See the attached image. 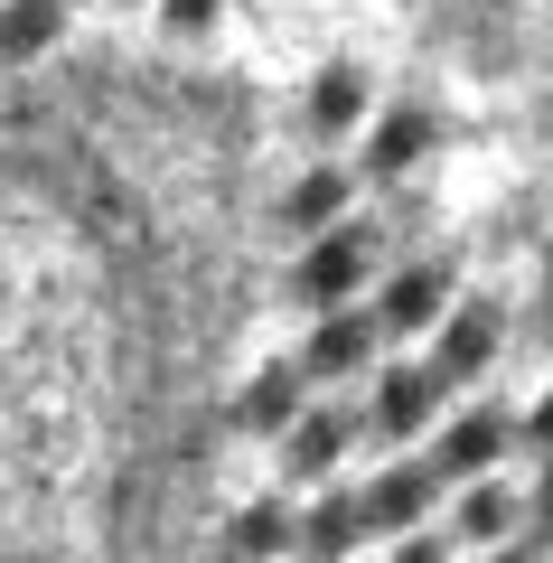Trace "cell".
I'll use <instances>...</instances> for the list:
<instances>
[{
    "mask_svg": "<svg viewBox=\"0 0 553 563\" xmlns=\"http://www.w3.org/2000/svg\"><path fill=\"white\" fill-rule=\"evenodd\" d=\"M432 395H441V376H413V366H403V376H385V404H376V422H385V432H413V422L432 413Z\"/></svg>",
    "mask_w": 553,
    "mask_h": 563,
    "instance_id": "5",
    "label": "cell"
},
{
    "mask_svg": "<svg viewBox=\"0 0 553 563\" xmlns=\"http://www.w3.org/2000/svg\"><path fill=\"white\" fill-rule=\"evenodd\" d=\"M338 198H347V179H338V169H319V179H310V188L291 198V217H329Z\"/></svg>",
    "mask_w": 553,
    "mask_h": 563,
    "instance_id": "15",
    "label": "cell"
},
{
    "mask_svg": "<svg viewBox=\"0 0 553 563\" xmlns=\"http://www.w3.org/2000/svg\"><path fill=\"white\" fill-rule=\"evenodd\" d=\"M488 347H497V310H460L451 339H441V366H432V376H441V385H451V376H478Z\"/></svg>",
    "mask_w": 553,
    "mask_h": 563,
    "instance_id": "2",
    "label": "cell"
},
{
    "mask_svg": "<svg viewBox=\"0 0 553 563\" xmlns=\"http://www.w3.org/2000/svg\"><path fill=\"white\" fill-rule=\"evenodd\" d=\"M422 320H441V273H403L385 291V329H422Z\"/></svg>",
    "mask_w": 553,
    "mask_h": 563,
    "instance_id": "7",
    "label": "cell"
},
{
    "mask_svg": "<svg viewBox=\"0 0 553 563\" xmlns=\"http://www.w3.org/2000/svg\"><path fill=\"white\" fill-rule=\"evenodd\" d=\"M432 488H441L432 470H395V479H385L376 498H366V517H385V526H413L422 507H432Z\"/></svg>",
    "mask_w": 553,
    "mask_h": 563,
    "instance_id": "6",
    "label": "cell"
},
{
    "mask_svg": "<svg viewBox=\"0 0 553 563\" xmlns=\"http://www.w3.org/2000/svg\"><path fill=\"white\" fill-rule=\"evenodd\" d=\"M356 103H366V85H356V76H329L310 113H319V132H338V122H356Z\"/></svg>",
    "mask_w": 553,
    "mask_h": 563,
    "instance_id": "11",
    "label": "cell"
},
{
    "mask_svg": "<svg viewBox=\"0 0 553 563\" xmlns=\"http://www.w3.org/2000/svg\"><path fill=\"white\" fill-rule=\"evenodd\" d=\"M47 29H57V0H20V10H10V47H38Z\"/></svg>",
    "mask_w": 553,
    "mask_h": 563,
    "instance_id": "12",
    "label": "cell"
},
{
    "mask_svg": "<svg viewBox=\"0 0 553 563\" xmlns=\"http://www.w3.org/2000/svg\"><path fill=\"white\" fill-rule=\"evenodd\" d=\"M169 20L178 29H207V20H217V0H169Z\"/></svg>",
    "mask_w": 553,
    "mask_h": 563,
    "instance_id": "17",
    "label": "cell"
},
{
    "mask_svg": "<svg viewBox=\"0 0 553 563\" xmlns=\"http://www.w3.org/2000/svg\"><path fill=\"white\" fill-rule=\"evenodd\" d=\"M422 141H432V132H422V113H395V122L376 132V169H403V161L422 151Z\"/></svg>",
    "mask_w": 553,
    "mask_h": 563,
    "instance_id": "10",
    "label": "cell"
},
{
    "mask_svg": "<svg viewBox=\"0 0 553 563\" xmlns=\"http://www.w3.org/2000/svg\"><path fill=\"white\" fill-rule=\"evenodd\" d=\"M507 517H516L507 488H478V498H469V536H507Z\"/></svg>",
    "mask_w": 553,
    "mask_h": 563,
    "instance_id": "13",
    "label": "cell"
},
{
    "mask_svg": "<svg viewBox=\"0 0 553 563\" xmlns=\"http://www.w3.org/2000/svg\"><path fill=\"white\" fill-rule=\"evenodd\" d=\"M403 563H441V554H432V544H422V536H413V544H403Z\"/></svg>",
    "mask_w": 553,
    "mask_h": 563,
    "instance_id": "19",
    "label": "cell"
},
{
    "mask_svg": "<svg viewBox=\"0 0 553 563\" xmlns=\"http://www.w3.org/2000/svg\"><path fill=\"white\" fill-rule=\"evenodd\" d=\"M254 422H291V376H263L254 385Z\"/></svg>",
    "mask_w": 553,
    "mask_h": 563,
    "instance_id": "16",
    "label": "cell"
},
{
    "mask_svg": "<svg viewBox=\"0 0 553 563\" xmlns=\"http://www.w3.org/2000/svg\"><path fill=\"white\" fill-rule=\"evenodd\" d=\"M497 563H534V554H497Z\"/></svg>",
    "mask_w": 553,
    "mask_h": 563,
    "instance_id": "21",
    "label": "cell"
},
{
    "mask_svg": "<svg viewBox=\"0 0 553 563\" xmlns=\"http://www.w3.org/2000/svg\"><path fill=\"white\" fill-rule=\"evenodd\" d=\"M338 451H347V422H338V413H319V422H300V442H291V461H300V470H329Z\"/></svg>",
    "mask_w": 553,
    "mask_h": 563,
    "instance_id": "9",
    "label": "cell"
},
{
    "mask_svg": "<svg viewBox=\"0 0 553 563\" xmlns=\"http://www.w3.org/2000/svg\"><path fill=\"white\" fill-rule=\"evenodd\" d=\"M366 347H376V329H366V320H329L310 339V366H319V376H347V366H366Z\"/></svg>",
    "mask_w": 553,
    "mask_h": 563,
    "instance_id": "4",
    "label": "cell"
},
{
    "mask_svg": "<svg viewBox=\"0 0 553 563\" xmlns=\"http://www.w3.org/2000/svg\"><path fill=\"white\" fill-rule=\"evenodd\" d=\"M544 517H553V470H544Z\"/></svg>",
    "mask_w": 553,
    "mask_h": 563,
    "instance_id": "20",
    "label": "cell"
},
{
    "mask_svg": "<svg viewBox=\"0 0 553 563\" xmlns=\"http://www.w3.org/2000/svg\"><path fill=\"white\" fill-rule=\"evenodd\" d=\"M356 526H366V507L329 498V507H319V517H310V554H347V544H356Z\"/></svg>",
    "mask_w": 553,
    "mask_h": 563,
    "instance_id": "8",
    "label": "cell"
},
{
    "mask_svg": "<svg viewBox=\"0 0 553 563\" xmlns=\"http://www.w3.org/2000/svg\"><path fill=\"white\" fill-rule=\"evenodd\" d=\"M497 451H507V422H497V413H469V422H451V442H441V470L460 479V470H488Z\"/></svg>",
    "mask_w": 553,
    "mask_h": 563,
    "instance_id": "3",
    "label": "cell"
},
{
    "mask_svg": "<svg viewBox=\"0 0 553 563\" xmlns=\"http://www.w3.org/2000/svg\"><path fill=\"white\" fill-rule=\"evenodd\" d=\"M534 442H544V451H553V395H544V413H534Z\"/></svg>",
    "mask_w": 553,
    "mask_h": 563,
    "instance_id": "18",
    "label": "cell"
},
{
    "mask_svg": "<svg viewBox=\"0 0 553 563\" xmlns=\"http://www.w3.org/2000/svg\"><path fill=\"white\" fill-rule=\"evenodd\" d=\"M356 273H366V235H329L300 263V291H310V301H338V291H356Z\"/></svg>",
    "mask_w": 553,
    "mask_h": 563,
    "instance_id": "1",
    "label": "cell"
},
{
    "mask_svg": "<svg viewBox=\"0 0 553 563\" xmlns=\"http://www.w3.org/2000/svg\"><path fill=\"white\" fill-rule=\"evenodd\" d=\"M281 536H291V517H281V507H254V517L235 526V544H244V554H263V544H281Z\"/></svg>",
    "mask_w": 553,
    "mask_h": 563,
    "instance_id": "14",
    "label": "cell"
}]
</instances>
